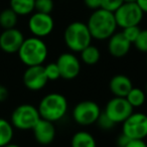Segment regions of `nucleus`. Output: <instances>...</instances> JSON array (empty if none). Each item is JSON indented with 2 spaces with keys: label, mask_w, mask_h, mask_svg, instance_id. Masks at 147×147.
Segmentation results:
<instances>
[{
  "label": "nucleus",
  "mask_w": 147,
  "mask_h": 147,
  "mask_svg": "<svg viewBox=\"0 0 147 147\" xmlns=\"http://www.w3.org/2000/svg\"><path fill=\"white\" fill-rule=\"evenodd\" d=\"M93 38L97 40H107L112 36L118 27L113 12L106 9L99 8L94 10L87 22Z\"/></svg>",
  "instance_id": "f257e3e1"
},
{
  "label": "nucleus",
  "mask_w": 147,
  "mask_h": 147,
  "mask_svg": "<svg viewBox=\"0 0 147 147\" xmlns=\"http://www.w3.org/2000/svg\"><path fill=\"white\" fill-rule=\"evenodd\" d=\"M71 147H97L95 137L88 131L76 132L71 139Z\"/></svg>",
  "instance_id": "f3484780"
},
{
  "label": "nucleus",
  "mask_w": 147,
  "mask_h": 147,
  "mask_svg": "<svg viewBox=\"0 0 147 147\" xmlns=\"http://www.w3.org/2000/svg\"><path fill=\"white\" fill-rule=\"evenodd\" d=\"M22 82L25 88L30 91L42 90L49 82L45 71V67L42 65L27 67L23 73Z\"/></svg>",
  "instance_id": "f8f14e48"
},
{
  "label": "nucleus",
  "mask_w": 147,
  "mask_h": 147,
  "mask_svg": "<svg viewBox=\"0 0 147 147\" xmlns=\"http://www.w3.org/2000/svg\"><path fill=\"white\" fill-rule=\"evenodd\" d=\"M137 0H124V2H128V3H136Z\"/></svg>",
  "instance_id": "f704fd0d"
},
{
  "label": "nucleus",
  "mask_w": 147,
  "mask_h": 147,
  "mask_svg": "<svg viewBox=\"0 0 147 147\" xmlns=\"http://www.w3.org/2000/svg\"><path fill=\"white\" fill-rule=\"evenodd\" d=\"M81 61L88 65H94L97 63H99L101 59L100 49L97 47L93 45L92 43L89 45L87 47H85L80 53Z\"/></svg>",
  "instance_id": "6ab92c4d"
},
{
  "label": "nucleus",
  "mask_w": 147,
  "mask_h": 147,
  "mask_svg": "<svg viewBox=\"0 0 147 147\" xmlns=\"http://www.w3.org/2000/svg\"><path fill=\"white\" fill-rule=\"evenodd\" d=\"M146 65H147V55H146Z\"/></svg>",
  "instance_id": "e433bc0d"
},
{
  "label": "nucleus",
  "mask_w": 147,
  "mask_h": 147,
  "mask_svg": "<svg viewBox=\"0 0 147 147\" xmlns=\"http://www.w3.org/2000/svg\"><path fill=\"white\" fill-rule=\"evenodd\" d=\"M17 53L21 63H24L26 67H32L40 65L45 63L49 49L42 38L31 36L24 38Z\"/></svg>",
  "instance_id": "7ed1b4c3"
},
{
  "label": "nucleus",
  "mask_w": 147,
  "mask_h": 147,
  "mask_svg": "<svg viewBox=\"0 0 147 147\" xmlns=\"http://www.w3.org/2000/svg\"><path fill=\"white\" fill-rule=\"evenodd\" d=\"M108 51L112 57L120 59L125 55H128V53L131 49L132 43L123 35L121 32H115L112 36H110L108 39Z\"/></svg>",
  "instance_id": "2eb2a0df"
},
{
  "label": "nucleus",
  "mask_w": 147,
  "mask_h": 147,
  "mask_svg": "<svg viewBox=\"0 0 147 147\" xmlns=\"http://www.w3.org/2000/svg\"><path fill=\"white\" fill-rule=\"evenodd\" d=\"M122 133L131 140H144L147 137V115L145 113L133 112L122 123Z\"/></svg>",
  "instance_id": "0eeeda50"
},
{
  "label": "nucleus",
  "mask_w": 147,
  "mask_h": 147,
  "mask_svg": "<svg viewBox=\"0 0 147 147\" xmlns=\"http://www.w3.org/2000/svg\"><path fill=\"white\" fill-rule=\"evenodd\" d=\"M53 7H55L53 0H35L34 11L36 12L51 14V11L53 10Z\"/></svg>",
  "instance_id": "5701e85b"
},
{
  "label": "nucleus",
  "mask_w": 147,
  "mask_h": 147,
  "mask_svg": "<svg viewBox=\"0 0 147 147\" xmlns=\"http://www.w3.org/2000/svg\"><path fill=\"white\" fill-rule=\"evenodd\" d=\"M132 88L133 83L131 79L123 74H118L113 76L109 82V89L114 97L125 98Z\"/></svg>",
  "instance_id": "dca6fc26"
},
{
  "label": "nucleus",
  "mask_w": 147,
  "mask_h": 147,
  "mask_svg": "<svg viewBox=\"0 0 147 147\" xmlns=\"http://www.w3.org/2000/svg\"><path fill=\"white\" fill-rule=\"evenodd\" d=\"M24 40V35L19 29H3L0 34V49L5 53H16Z\"/></svg>",
  "instance_id": "ddd939ff"
},
{
  "label": "nucleus",
  "mask_w": 147,
  "mask_h": 147,
  "mask_svg": "<svg viewBox=\"0 0 147 147\" xmlns=\"http://www.w3.org/2000/svg\"><path fill=\"white\" fill-rule=\"evenodd\" d=\"M39 119L40 116L36 107L30 104H22L13 110L10 123L19 130H32Z\"/></svg>",
  "instance_id": "39448f33"
},
{
  "label": "nucleus",
  "mask_w": 147,
  "mask_h": 147,
  "mask_svg": "<svg viewBox=\"0 0 147 147\" xmlns=\"http://www.w3.org/2000/svg\"><path fill=\"white\" fill-rule=\"evenodd\" d=\"M114 15L117 25L121 28H125L140 24L144 16V12L141 10L137 3L124 2L115 11Z\"/></svg>",
  "instance_id": "6e6552de"
},
{
  "label": "nucleus",
  "mask_w": 147,
  "mask_h": 147,
  "mask_svg": "<svg viewBox=\"0 0 147 147\" xmlns=\"http://www.w3.org/2000/svg\"><path fill=\"white\" fill-rule=\"evenodd\" d=\"M61 78L63 80H74L81 73V61L74 53H63L57 59Z\"/></svg>",
  "instance_id": "9b49d317"
},
{
  "label": "nucleus",
  "mask_w": 147,
  "mask_h": 147,
  "mask_svg": "<svg viewBox=\"0 0 147 147\" xmlns=\"http://www.w3.org/2000/svg\"><path fill=\"white\" fill-rule=\"evenodd\" d=\"M133 45H135L137 51L147 55V29H141L138 37Z\"/></svg>",
  "instance_id": "393cba45"
},
{
  "label": "nucleus",
  "mask_w": 147,
  "mask_h": 147,
  "mask_svg": "<svg viewBox=\"0 0 147 147\" xmlns=\"http://www.w3.org/2000/svg\"><path fill=\"white\" fill-rule=\"evenodd\" d=\"M130 140L131 139L129 138V137H127L124 133H121V134L118 136V138H117L116 144L118 147H126L127 144L130 142Z\"/></svg>",
  "instance_id": "c756f323"
},
{
  "label": "nucleus",
  "mask_w": 147,
  "mask_h": 147,
  "mask_svg": "<svg viewBox=\"0 0 147 147\" xmlns=\"http://www.w3.org/2000/svg\"><path fill=\"white\" fill-rule=\"evenodd\" d=\"M103 112L115 123L122 124L133 112L134 108L129 104L126 98L123 97H113L107 102Z\"/></svg>",
  "instance_id": "1a4fd4ad"
},
{
  "label": "nucleus",
  "mask_w": 147,
  "mask_h": 147,
  "mask_svg": "<svg viewBox=\"0 0 147 147\" xmlns=\"http://www.w3.org/2000/svg\"><path fill=\"white\" fill-rule=\"evenodd\" d=\"M141 31V28L139 27V25H133V26H128L123 28L122 33L131 43H134V41L136 40V38L138 37L139 33Z\"/></svg>",
  "instance_id": "a878e982"
},
{
  "label": "nucleus",
  "mask_w": 147,
  "mask_h": 147,
  "mask_svg": "<svg viewBox=\"0 0 147 147\" xmlns=\"http://www.w3.org/2000/svg\"><path fill=\"white\" fill-rule=\"evenodd\" d=\"M84 3L89 9L94 11V10H97V9L101 8L102 0H84Z\"/></svg>",
  "instance_id": "c85d7f7f"
},
{
  "label": "nucleus",
  "mask_w": 147,
  "mask_h": 147,
  "mask_svg": "<svg viewBox=\"0 0 147 147\" xmlns=\"http://www.w3.org/2000/svg\"><path fill=\"white\" fill-rule=\"evenodd\" d=\"M145 93H146V95H147V82H146V84H145Z\"/></svg>",
  "instance_id": "c9c22d12"
},
{
  "label": "nucleus",
  "mask_w": 147,
  "mask_h": 147,
  "mask_svg": "<svg viewBox=\"0 0 147 147\" xmlns=\"http://www.w3.org/2000/svg\"><path fill=\"white\" fill-rule=\"evenodd\" d=\"M4 147H21V146H19V145H17V144H13V143H9V144L5 145Z\"/></svg>",
  "instance_id": "72a5a7b5"
},
{
  "label": "nucleus",
  "mask_w": 147,
  "mask_h": 147,
  "mask_svg": "<svg viewBox=\"0 0 147 147\" xmlns=\"http://www.w3.org/2000/svg\"><path fill=\"white\" fill-rule=\"evenodd\" d=\"M92 35L87 23L74 21L65 27L63 31V41L73 53H81L85 47L92 43Z\"/></svg>",
  "instance_id": "20e7f679"
},
{
  "label": "nucleus",
  "mask_w": 147,
  "mask_h": 147,
  "mask_svg": "<svg viewBox=\"0 0 147 147\" xmlns=\"http://www.w3.org/2000/svg\"><path fill=\"white\" fill-rule=\"evenodd\" d=\"M146 96L147 95L144 90H142L140 88H136V87H133L125 98H126V100L128 101L129 104L133 108H139V107L143 106V104L145 103Z\"/></svg>",
  "instance_id": "4be33fe9"
},
{
  "label": "nucleus",
  "mask_w": 147,
  "mask_h": 147,
  "mask_svg": "<svg viewBox=\"0 0 147 147\" xmlns=\"http://www.w3.org/2000/svg\"><path fill=\"white\" fill-rule=\"evenodd\" d=\"M14 135V127L9 121L0 118V147L11 143Z\"/></svg>",
  "instance_id": "aec40b11"
},
{
  "label": "nucleus",
  "mask_w": 147,
  "mask_h": 147,
  "mask_svg": "<svg viewBox=\"0 0 147 147\" xmlns=\"http://www.w3.org/2000/svg\"><path fill=\"white\" fill-rule=\"evenodd\" d=\"M101 113L102 111L100 106L96 102L92 100H84L74 107L71 116L74 121L80 126H90L96 124Z\"/></svg>",
  "instance_id": "423d86ee"
},
{
  "label": "nucleus",
  "mask_w": 147,
  "mask_h": 147,
  "mask_svg": "<svg viewBox=\"0 0 147 147\" xmlns=\"http://www.w3.org/2000/svg\"><path fill=\"white\" fill-rule=\"evenodd\" d=\"M18 21V15L9 7L0 12V26L3 29L14 28Z\"/></svg>",
  "instance_id": "412c9836"
},
{
  "label": "nucleus",
  "mask_w": 147,
  "mask_h": 147,
  "mask_svg": "<svg viewBox=\"0 0 147 147\" xmlns=\"http://www.w3.org/2000/svg\"><path fill=\"white\" fill-rule=\"evenodd\" d=\"M136 3L143 12L147 13V0H137Z\"/></svg>",
  "instance_id": "473e14b6"
},
{
  "label": "nucleus",
  "mask_w": 147,
  "mask_h": 147,
  "mask_svg": "<svg viewBox=\"0 0 147 147\" xmlns=\"http://www.w3.org/2000/svg\"><path fill=\"white\" fill-rule=\"evenodd\" d=\"M40 118L51 122H57L67 115L69 103L63 94L49 93L40 100L37 107Z\"/></svg>",
  "instance_id": "f03ea898"
},
{
  "label": "nucleus",
  "mask_w": 147,
  "mask_h": 147,
  "mask_svg": "<svg viewBox=\"0 0 147 147\" xmlns=\"http://www.w3.org/2000/svg\"><path fill=\"white\" fill-rule=\"evenodd\" d=\"M53 28H55V21L51 14L35 11L28 19V29L33 36L43 38L51 34Z\"/></svg>",
  "instance_id": "9d476101"
},
{
  "label": "nucleus",
  "mask_w": 147,
  "mask_h": 147,
  "mask_svg": "<svg viewBox=\"0 0 147 147\" xmlns=\"http://www.w3.org/2000/svg\"><path fill=\"white\" fill-rule=\"evenodd\" d=\"M123 3H124V0H102L101 8L114 13Z\"/></svg>",
  "instance_id": "cd10ccee"
},
{
  "label": "nucleus",
  "mask_w": 147,
  "mask_h": 147,
  "mask_svg": "<svg viewBox=\"0 0 147 147\" xmlns=\"http://www.w3.org/2000/svg\"><path fill=\"white\" fill-rule=\"evenodd\" d=\"M43 67H45V75H47L49 81H57L61 79V74H59V69L57 63H49Z\"/></svg>",
  "instance_id": "b1692460"
},
{
  "label": "nucleus",
  "mask_w": 147,
  "mask_h": 147,
  "mask_svg": "<svg viewBox=\"0 0 147 147\" xmlns=\"http://www.w3.org/2000/svg\"><path fill=\"white\" fill-rule=\"evenodd\" d=\"M126 147H147V144L144 140L134 139V140H130Z\"/></svg>",
  "instance_id": "2f4dec72"
},
{
  "label": "nucleus",
  "mask_w": 147,
  "mask_h": 147,
  "mask_svg": "<svg viewBox=\"0 0 147 147\" xmlns=\"http://www.w3.org/2000/svg\"><path fill=\"white\" fill-rule=\"evenodd\" d=\"M32 133L37 143L41 145H49L55 138V127L53 122L40 118L32 128Z\"/></svg>",
  "instance_id": "4468645a"
},
{
  "label": "nucleus",
  "mask_w": 147,
  "mask_h": 147,
  "mask_svg": "<svg viewBox=\"0 0 147 147\" xmlns=\"http://www.w3.org/2000/svg\"><path fill=\"white\" fill-rule=\"evenodd\" d=\"M35 0H10V8L18 16L29 15L34 11Z\"/></svg>",
  "instance_id": "a211bd4d"
},
{
  "label": "nucleus",
  "mask_w": 147,
  "mask_h": 147,
  "mask_svg": "<svg viewBox=\"0 0 147 147\" xmlns=\"http://www.w3.org/2000/svg\"><path fill=\"white\" fill-rule=\"evenodd\" d=\"M96 124L98 125L99 128H101L102 130H106V131L111 130V129L114 128L115 125H117V124H115V123L113 122V121L111 120V119L109 118V117L107 116L104 112H102L100 114V116H99Z\"/></svg>",
  "instance_id": "bb28decb"
},
{
  "label": "nucleus",
  "mask_w": 147,
  "mask_h": 147,
  "mask_svg": "<svg viewBox=\"0 0 147 147\" xmlns=\"http://www.w3.org/2000/svg\"><path fill=\"white\" fill-rule=\"evenodd\" d=\"M9 97V91L4 85L0 84V103L5 102Z\"/></svg>",
  "instance_id": "7c9ffc66"
}]
</instances>
